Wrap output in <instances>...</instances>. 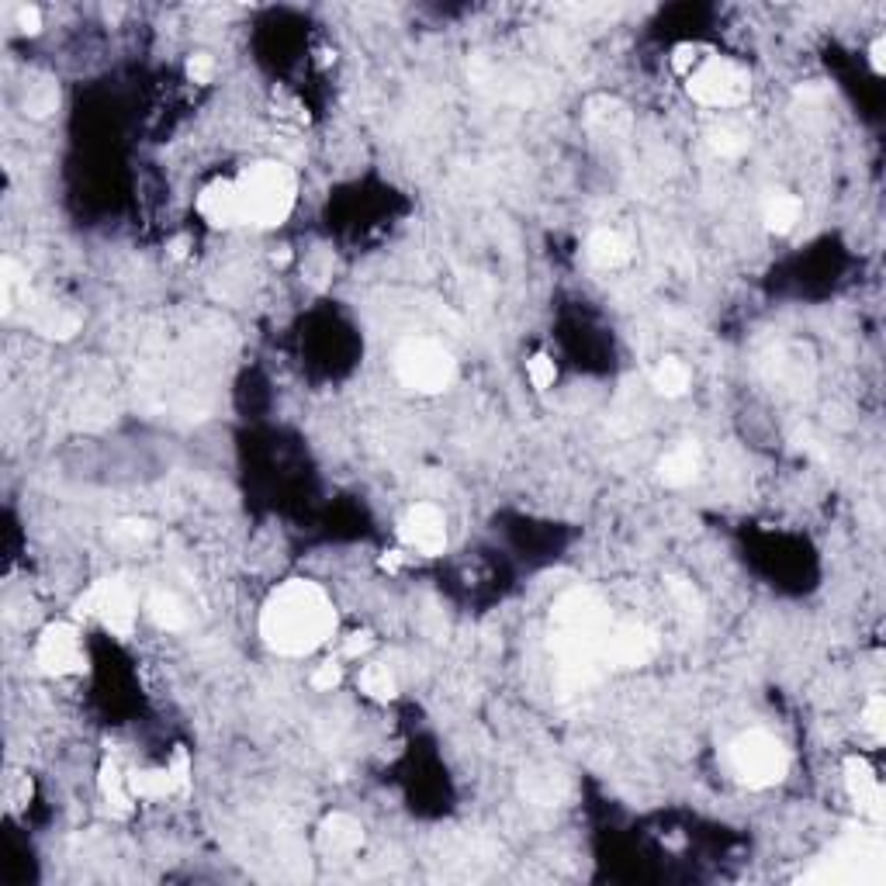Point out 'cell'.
<instances>
[{
    "label": "cell",
    "mask_w": 886,
    "mask_h": 886,
    "mask_svg": "<svg viewBox=\"0 0 886 886\" xmlns=\"http://www.w3.org/2000/svg\"><path fill=\"white\" fill-rule=\"evenodd\" d=\"M610 606L592 589H572L551 610V651L558 658V682L565 693L589 689L606 668Z\"/></svg>",
    "instance_id": "obj_1"
},
{
    "label": "cell",
    "mask_w": 886,
    "mask_h": 886,
    "mask_svg": "<svg viewBox=\"0 0 886 886\" xmlns=\"http://www.w3.org/2000/svg\"><path fill=\"white\" fill-rule=\"evenodd\" d=\"M336 634V606L322 585L291 578L277 585L260 610V637L284 658L312 655Z\"/></svg>",
    "instance_id": "obj_2"
},
{
    "label": "cell",
    "mask_w": 886,
    "mask_h": 886,
    "mask_svg": "<svg viewBox=\"0 0 886 886\" xmlns=\"http://www.w3.org/2000/svg\"><path fill=\"white\" fill-rule=\"evenodd\" d=\"M239 205H243V222L253 229H277L288 222L291 208L298 198V177L291 167L277 160H260L250 170L236 177Z\"/></svg>",
    "instance_id": "obj_3"
},
{
    "label": "cell",
    "mask_w": 886,
    "mask_h": 886,
    "mask_svg": "<svg viewBox=\"0 0 886 886\" xmlns=\"http://www.w3.org/2000/svg\"><path fill=\"white\" fill-rule=\"evenodd\" d=\"M876 828H880V824L848 831L842 842L824 855L821 866L810 869L803 880H810V883H883L886 848H883V835Z\"/></svg>",
    "instance_id": "obj_4"
},
{
    "label": "cell",
    "mask_w": 886,
    "mask_h": 886,
    "mask_svg": "<svg viewBox=\"0 0 886 886\" xmlns=\"http://www.w3.org/2000/svg\"><path fill=\"white\" fill-rule=\"evenodd\" d=\"M727 762H731V772L738 776V783L748 786V790H772L790 772V752L769 731L738 734L731 741V748H727Z\"/></svg>",
    "instance_id": "obj_5"
},
{
    "label": "cell",
    "mask_w": 886,
    "mask_h": 886,
    "mask_svg": "<svg viewBox=\"0 0 886 886\" xmlns=\"http://www.w3.org/2000/svg\"><path fill=\"white\" fill-rule=\"evenodd\" d=\"M395 378L416 395H440L454 385L457 364L440 343L433 340H405L395 350Z\"/></svg>",
    "instance_id": "obj_6"
},
{
    "label": "cell",
    "mask_w": 886,
    "mask_h": 886,
    "mask_svg": "<svg viewBox=\"0 0 886 886\" xmlns=\"http://www.w3.org/2000/svg\"><path fill=\"white\" fill-rule=\"evenodd\" d=\"M686 90L696 104H703V108L724 111V108H738V104L748 101V94H752V77H748V70L741 63L710 52V56L686 77Z\"/></svg>",
    "instance_id": "obj_7"
},
{
    "label": "cell",
    "mask_w": 886,
    "mask_h": 886,
    "mask_svg": "<svg viewBox=\"0 0 886 886\" xmlns=\"http://www.w3.org/2000/svg\"><path fill=\"white\" fill-rule=\"evenodd\" d=\"M77 617H97L115 637H132L135 620H139V606H135L129 585L122 578H101L90 585L84 596L77 599Z\"/></svg>",
    "instance_id": "obj_8"
},
{
    "label": "cell",
    "mask_w": 886,
    "mask_h": 886,
    "mask_svg": "<svg viewBox=\"0 0 886 886\" xmlns=\"http://www.w3.org/2000/svg\"><path fill=\"white\" fill-rule=\"evenodd\" d=\"M35 665H39L45 675H56V679L59 675L84 672L87 658H84V644H80V630L66 620L49 623L39 634V644H35Z\"/></svg>",
    "instance_id": "obj_9"
},
{
    "label": "cell",
    "mask_w": 886,
    "mask_h": 886,
    "mask_svg": "<svg viewBox=\"0 0 886 886\" xmlns=\"http://www.w3.org/2000/svg\"><path fill=\"white\" fill-rule=\"evenodd\" d=\"M399 540L423 558H437L447 547V520L433 502H416L399 520Z\"/></svg>",
    "instance_id": "obj_10"
},
{
    "label": "cell",
    "mask_w": 886,
    "mask_h": 886,
    "mask_svg": "<svg viewBox=\"0 0 886 886\" xmlns=\"http://www.w3.org/2000/svg\"><path fill=\"white\" fill-rule=\"evenodd\" d=\"M658 655V637L644 623H613L606 637V665L641 668Z\"/></svg>",
    "instance_id": "obj_11"
},
{
    "label": "cell",
    "mask_w": 886,
    "mask_h": 886,
    "mask_svg": "<svg viewBox=\"0 0 886 886\" xmlns=\"http://www.w3.org/2000/svg\"><path fill=\"white\" fill-rule=\"evenodd\" d=\"M845 790L852 803L859 807V814L866 817L869 824H883L886 817V797L876 769L866 762L862 755H848L845 758Z\"/></svg>",
    "instance_id": "obj_12"
},
{
    "label": "cell",
    "mask_w": 886,
    "mask_h": 886,
    "mask_svg": "<svg viewBox=\"0 0 886 886\" xmlns=\"http://www.w3.org/2000/svg\"><path fill=\"white\" fill-rule=\"evenodd\" d=\"M198 215L212 225V229H229V225L243 222V205H239L236 180H212V184L201 187Z\"/></svg>",
    "instance_id": "obj_13"
},
{
    "label": "cell",
    "mask_w": 886,
    "mask_h": 886,
    "mask_svg": "<svg viewBox=\"0 0 886 886\" xmlns=\"http://www.w3.org/2000/svg\"><path fill=\"white\" fill-rule=\"evenodd\" d=\"M25 302H28V322H32V329L49 336V340H73V336L80 333V326H84V319L73 309L39 302V298H32V291L25 295Z\"/></svg>",
    "instance_id": "obj_14"
},
{
    "label": "cell",
    "mask_w": 886,
    "mask_h": 886,
    "mask_svg": "<svg viewBox=\"0 0 886 886\" xmlns=\"http://www.w3.org/2000/svg\"><path fill=\"white\" fill-rule=\"evenodd\" d=\"M97 790H101L104 803H108V814L125 821L132 817L135 810V797H132V786H129V772L122 769L118 758H104L101 772H97Z\"/></svg>",
    "instance_id": "obj_15"
},
{
    "label": "cell",
    "mask_w": 886,
    "mask_h": 886,
    "mask_svg": "<svg viewBox=\"0 0 886 886\" xmlns=\"http://www.w3.org/2000/svg\"><path fill=\"white\" fill-rule=\"evenodd\" d=\"M319 845L326 855H354L364 845V828L350 814H329L319 824Z\"/></svg>",
    "instance_id": "obj_16"
},
{
    "label": "cell",
    "mask_w": 886,
    "mask_h": 886,
    "mask_svg": "<svg viewBox=\"0 0 886 886\" xmlns=\"http://www.w3.org/2000/svg\"><path fill=\"white\" fill-rule=\"evenodd\" d=\"M700 464H703L700 447H696L693 440H682L679 447H672L662 457V464H658V478H662L668 488H686L689 482H696Z\"/></svg>",
    "instance_id": "obj_17"
},
{
    "label": "cell",
    "mask_w": 886,
    "mask_h": 886,
    "mask_svg": "<svg viewBox=\"0 0 886 886\" xmlns=\"http://www.w3.org/2000/svg\"><path fill=\"white\" fill-rule=\"evenodd\" d=\"M585 253L596 267L603 270H620L630 264V243L620 236L617 229H596L585 243Z\"/></svg>",
    "instance_id": "obj_18"
},
{
    "label": "cell",
    "mask_w": 886,
    "mask_h": 886,
    "mask_svg": "<svg viewBox=\"0 0 886 886\" xmlns=\"http://www.w3.org/2000/svg\"><path fill=\"white\" fill-rule=\"evenodd\" d=\"M800 215H803V205H800L797 194H790V191H769V194H765L762 222H765V229H769V232L786 236V232L797 229Z\"/></svg>",
    "instance_id": "obj_19"
},
{
    "label": "cell",
    "mask_w": 886,
    "mask_h": 886,
    "mask_svg": "<svg viewBox=\"0 0 886 886\" xmlns=\"http://www.w3.org/2000/svg\"><path fill=\"white\" fill-rule=\"evenodd\" d=\"M129 786L135 800H167V797H180L177 793V779L174 772L163 765V769H129Z\"/></svg>",
    "instance_id": "obj_20"
},
{
    "label": "cell",
    "mask_w": 886,
    "mask_h": 886,
    "mask_svg": "<svg viewBox=\"0 0 886 886\" xmlns=\"http://www.w3.org/2000/svg\"><path fill=\"white\" fill-rule=\"evenodd\" d=\"M689 381H693V374H689V367L682 364L679 357L658 360V367L651 371V385H655V392L665 395V399H682V395L689 392Z\"/></svg>",
    "instance_id": "obj_21"
},
{
    "label": "cell",
    "mask_w": 886,
    "mask_h": 886,
    "mask_svg": "<svg viewBox=\"0 0 886 886\" xmlns=\"http://www.w3.org/2000/svg\"><path fill=\"white\" fill-rule=\"evenodd\" d=\"M585 115H589V122L596 125V129H603V132L630 129V111L623 108L617 97H592Z\"/></svg>",
    "instance_id": "obj_22"
},
{
    "label": "cell",
    "mask_w": 886,
    "mask_h": 886,
    "mask_svg": "<svg viewBox=\"0 0 886 886\" xmlns=\"http://www.w3.org/2000/svg\"><path fill=\"white\" fill-rule=\"evenodd\" d=\"M146 610H149V617H153V623L160 630H184V623H187V610H184V603H180L174 592H153V596H149V603H146Z\"/></svg>",
    "instance_id": "obj_23"
},
{
    "label": "cell",
    "mask_w": 886,
    "mask_h": 886,
    "mask_svg": "<svg viewBox=\"0 0 886 886\" xmlns=\"http://www.w3.org/2000/svg\"><path fill=\"white\" fill-rule=\"evenodd\" d=\"M360 693L374 703H392L399 696V682H395V675L385 665H367L360 672Z\"/></svg>",
    "instance_id": "obj_24"
},
{
    "label": "cell",
    "mask_w": 886,
    "mask_h": 886,
    "mask_svg": "<svg viewBox=\"0 0 886 886\" xmlns=\"http://www.w3.org/2000/svg\"><path fill=\"white\" fill-rule=\"evenodd\" d=\"M21 295H28V274L11 257H4L0 260V312L11 315Z\"/></svg>",
    "instance_id": "obj_25"
},
{
    "label": "cell",
    "mask_w": 886,
    "mask_h": 886,
    "mask_svg": "<svg viewBox=\"0 0 886 886\" xmlns=\"http://www.w3.org/2000/svg\"><path fill=\"white\" fill-rule=\"evenodd\" d=\"M32 793H35V786H32V776H28V772H21V769L7 772L4 800H7V810H11V814H21V810L32 803Z\"/></svg>",
    "instance_id": "obj_26"
},
{
    "label": "cell",
    "mask_w": 886,
    "mask_h": 886,
    "mask_svg": "<svg viewBox=\"0 0 886 886\" xmlns=\"http://www.w3.org/2000/svg\"><path fill=\"white\" fill-rule=\"evenodd\" d=\"M668 592H672L675 606H679L682 613H689V617H696V613L703 610V596L696 592V585L689 582V578H679V575H668L665 578Z\"/></svg>",
    "instance_id": "obj_27"
},
{
    "label": "cell",
    "mask_w": 886,
    "mask_h": 886,
    "mask_svg": "<svg viewBox=\"0 0 886 886\" xmlns=\"http://www.w3.org/2000/svg\"><path fill=\"white\" fill-rule=\"evenodd\" d=\"M710 149L717 156H741L748 149V139L734 125H720V129L710 132Z\"/></svg>",
    "instance_id": "obj_28"
},
{
    "label": "cell",
    "mask_w": 886,
    "mask_h": 886,
    "mask_svg": "<svg viewBox=\"0 0 886 886\" xmlns=\"http://www.w3.org/2000/svg\"><path fill=\"white\" fill-rule=\"evenodd\" d=\"M527 374H530V385L537 388V392H547V388H554V381H558V364H554L547 354H533L527 360Z\"/></svg>",
    "instance_id": "obj_29"
},
{
    "label": "cell",
    "mask_w": 886,
    "mask_h": 886,
    "mask_svg": "<svg viewBox=\"0 0 886 886\" xmlns=\"http://www.w3.org/2000/svg\"><path fill=\"white\" fill-rule=\"evenodd\" d=\"M707 56H710V49H703V45H693V42L675 45V52H672V70L679 73V77H689V73H693L696 66H700Z\"/></svg>",
    "instance_id": "obj_30"
},
{
    "label": "cell",
    "mask_w": 886,
    "mask_h": 886,
    "mask_svg": "<svg viewBox=\"0 0 886 886\" xmlns=\"http://www.w3.org/2000/svg\"><path fill=\"white\" fill-rule=\"evenodd\" d=\"M862 727H866L876 741L886 734V700H883V693H873L866 700V707H862Z\"/></svg>",
    "instance_id": "obj_31"
},
{
    "label": "cell",
    "mask_w": 886,
    "mask_h": 886,
    "mask_svg": "<svg viewBox=\"0 0 886 886\" xmlns=\"http://www.w3.org/2000/svg\"><path fill=\"white\" fill-rule=\"evenodd\" d=\"M340 682H343V665L336 662V658L322 662V665L312 672V689H319V693H333V689L340 686Z\"/></svg>",
    "instance_id": "obj_32"
},
{
    "label": "cell",
    "mask_w": 886,
    "mask_h": 886,
    "mask_svg": "<svg viewBox=\"0 0 886 886\" xmlns=\"http://www.w3.org/2000/svg\"><path fill=\"white\" fill-rule=\"evenodd\" d=\"M187 80L191 84H212L215 80V59L208 56V52H194V56H187Z\"/></svg>",
    "instance_id": "obj_33"
},
{
    "label": "cell",
    "mask_w": 886,
    "mask_h": 886,
    "mask_svg": "<svg viewBox=\"0 0 886 886\" xmlns=\"http://www.w3.org/2000/svg\"><path fill=\"white\" fill-rule=\"evenodd\" d=\"M167 769L174 772V779H177V793L180 797H187V793H191V755H187V748H177L174 758L167 762Z\"/></svg>",
    "instance_id": "obj_34"
},
{
    "label": "cell",
    "mask_w": 886,
    "mask_h": 886,
    "mask_svg": "<svg viewBox=\"0 0 886 886\" xmlns=\"http://www.w3.org/2000/svg\"><path fill=\"white\" fill-rule=\"evenodd\" d=\"M111 537H115V540H125V544H139V540L153 537V527H149L146 520H122L115 530H111Z\"/></svg>",
    "instance_id": "obj_35"
},
{
    "label": "cell",
    "mask_w": 886,
    "mask_h": 886,
    "mask_svg": "<svg viewBox=\"0 0 886 886\" xmlns=\"http://www.w3.org/2000/svg\"><path fill=\"white\" fill-rule=\"evenodd\" d=\"M14 25H18L25 35H39L42 32V11L32 4H21L18 11H14Z\"/></svg>",
    "instance_id": "obj_36"
},
{
    "label": "cell",
    "mask_w": 886,
    "mask_h": 886,
    "mask_svg": "<svg viewBox=\"0 0 886 886\" xmlns=\"http://www.w3.org/2000/svg\"><path fill=\"white\" fill-rule=\"evenodd\" d=\"M305 274H309V281L315 284V288H322V284L333 277V257H329V253H315V257L309 260V267H305Z\"/></svg>",
    "instance_id": "obj_37"
},
{
    "label": "cell",
    "mask_w": 886,
    "mask_h": 886,
    "mask_svg": "<svg viewBox=\"0 0 886 886\" xmlns=\"http://www.w3.org/2000/svg\"><path fill=\"white\" fill-rule=\"evenodd\" d=\"M371 644H374L371 630H354V634L343 641L340 658H360V655H367V651H371Z\"/></svg>",
    "instance_id": "obj_38"
},
{
    "label": "cell",
    "mask_w": 886,
    "mask_h": 886,
    "mask_svg": "<svg viewBox=\"0 0 886 886\" xmlns=\"http://www.w3.org/2000/svg\"><path fill=\"white\" fill-rule=\"evenodd\" d=\"M869 63H873V73H880L883 77V70H886V39L883 35H876L873 45H869Z\"/></svg>",
    "instance_id": "obj_39"
},
{
    "label": "cell",
    "mask_w": 886,
    "mask_h": 886,
    "mask_svg": "<svg viewBox=\"0 0 886 886\" xmlns=\"http://www.w3.org/2000/svg\"><path fill=\"white\" fill-rule=\"evenodd\" d=\"M187 246H191V239H187V236H177V239H170V243H167V253H170V257H174V260H184V257H187Z\"/></svg>",
    "instance_id": "obj_40"
},
{
    "label": "cell",
    "mask_w": 886,
    "mask_h": 886,
    "mask_svg": "<svg viewBox=\"0 0 886 886\" xmlns=\"http://www.w3.org/2000/svg\"><path fill=\"white\" fill-rule=\"evenodd\" d=\"M402 558H405L402 551H385V558H381V568H385V572H399Z\"/></svg>",
    "instance_id": "obj_41"
},
{
    "label": "cell",
    "mask_w": 886,
    "mask_h": 886,
    "mask_svg": "<svg viewBox=\"0 0 886 886\" xmlns=\"http://www.w3.org/2000/svg\"><path fill=\"white\" fill-rule=\"evenodd\" d=\"M274 264H277V267H288V264H291V250H288V246H284L281 253H274Z\"/></svg>",
    "instance_id": "obj_42"
}]
</instances>
